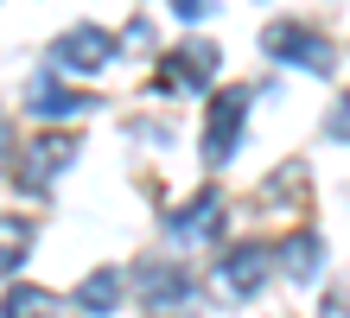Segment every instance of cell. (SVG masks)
Masks as SVG:
<instances>
[{"label": "cell", "instance_id": "cell-12", "mask_svg": "<svg viewBox=\"0 0 350 318\" xmlns=\"http://www.w3.org/2000/svg\"><path fill=\"white\" fill-rule=\"evenodd\" d=\"M0 318H57V293L51 287H7Z\"/></svg>", "mask_w": 350, "mask_h": 318}, {"label": "cell", "instance_id": "cell-5", "mask_svg": "<svg viewBox=\"0 0 350 318\" xmlns=\"http://www.w3.org/2000/svg\"><path fill=\"white\" fill-rule=\"evenodd\" d=\"M267 261H274L267 248H230V254L217 261V287L230 293V300H255V293L267 287V274H274Z\"/></svg>", "mask_w": 350, "mask_h": 318}, {"label": "cell", "instance_id": "cell-11", "mask_svg": "<svg viewBox=\"0 0 350 318\" xmlns=\"http://www.w3.org/2000/svg\"><path fill=\"white\" fill-rule=\"evenodd\" d=\"M115 300H121V267H96V274H83V287H77V312L109 318Z\"/></svg>", "mask_w": 350, "mask_h": 318}, {"label": "cell", "instance_id": "cell-7", "mask_svg": "<svg viewBox=\"0 0 350 318\" xmlns=\"http://www.w3.org/2000/svg\"><path fill=\"white\" fill-rule=\"evenodd\" d=\"M166 236L172 242H217L223 236V198H217V191H198L185 210L166 217Z\"/></svg>", "mask_w": 350, "mask_h": 318}, {"label": "cell", "instance_id": "cell-14", "mask_svg": "<svg viewBox=\"0 0 350 318\" xmlns=\"http://www.w3.org/2000/svg\"><path fill=\"white\" fill-rule=\"evenodd\" d=\"M325 134H332V140H350V96L332 102V115H325Z\"/></svg>", "mask_w": 350, "mask_h": 318}, {"label": "cell", "instance_id": "cell-16", "mask_svg": "<svg viewBox=\"0 0 350 318\" xmlns=\"http://www.w3.org/2000/svg\"><path fill=\"white\" fill-rule=\"evenodd\" d=\"M128 45H153V19H134V26H128Z\"/></svg>", "mask_w": 350, "mask_h": 318}, {"label": "cell", "instance_id": "cell-8", "mask_svg": "<svg viewBox=\"0 0 350 318\" xmlns=\"http://www.w3.org/2000/svg\"><path fill=\"white\" fill-rule=\"evenodd\" d=\"M26 109H32L38 121H77L83 109H96V96H83V90H64V83H57V70H45V77H32Z\"/></svg>", "mask_w": 350, "mask_h": 318}, {"label": "cell", "instance_id": "cell-3", "mask_svg": "<svg viewBox=\"0 0 350 318\" xmlns=\"http://www.w3.org/2000/svg\"><path fill=\"white\" fill-rule=\"evenodd\" d=\"M249 96L255 90H223L211 102V121H204V159L211 165H230L236 140H242V121H249Z\"/></svg>", "mask_w": 350, "mask_h": 318}, {"label": "cell", "instance_id": "cell-1", "mask_svg": "<svg viewBox=\"0 0 350 318\" xmlns=\"http://www.w3.org/2000/svg\"><path fill=\"white\" fill-rule=\"evenodd\" d=\"M261 51H267V57H280V64H293V70H312V77H332V70H338L332 38L306 32L299 19H274V26L261 32Z\"/></svg>", "mask_w": 350, "mask_h": 318}, {"label": "cell", "instance_id": "cell-10", "mask_svg": "<svg viewBox=\"0 0 350 318\" xmlns=\"http://www.w3.org/2000/svg\"><path fill=\"white\" fill-rule=\"evenodd\" d=\"M280 274H286V280H319V274H325V242L319 236H306V229H299V236H286L280 242Z\"/></svg>", "mask_w": 350, "mask_h": 318}, {"label": "cell", "instance_id": "cell-15", "mask_svg": "<svg viewBox=\"0 0 350 318\" xmlns=\"http://www.w3.org/2000/svg\"><path fill=\"white\" fill-rule=\"evenodd\" d=\"M172 13H178V19H211V13H217V0H178Z\"/></svg>", "mask_w": 350, "mask_h": 318}, {"label": "cell", "instance_id": "cell-6", "mask_svg": "<svg viewBox=\"0 0 350 318\" xmlns=\"http://www.w3.org/2000/svg\"><path fill=\"white\" fill-rule=\"evenodd\" d=\"M134 287H140V300H147V312H178L191 300V274L172 267V261H147L134 274Z\"/></svg>", "mask_w": 350, "mask_h": 318}, {"label": "cell", "instance_id": "cell-9", "mask_svg": "<svg viewBox=\"0 0 350 318\" xmlns=\"http://www.w3.org/2000/svg\"><path fill=\"white\" fill-rule=\"evenodd\" d=\"M70 159H77V140H70V134H45V140H32V146H26V165H19V185H26V191H45Z\"/></svg>", "mask_w": 350, "mask_h": 318}, {"label": "cell", "instance_id": "cell-2", "mask_svg": "<svg viewBox=\"0 0 350 318\" xmlns=\"http://www.w3.org/2000/svg\"><path fill=\"white\" fill-rule=\"evenodd\" d=\"M115 51H121V45H115V32H102V26H70V32H57V38H51V70L96 77Z\"/></svg>", "mask_w": 350, "mask_h": 318}, {"label": "cell", "instance_id": "cell-13", "mask_svg": "<svg viewBox=\"0 0 350 318\" xmlns=\"http://www.w3.org/2000/svg\"><path fill=\"white\" fill-rule=\"evenodd\" d=\"M32 254V223L26 217H0V274H13Z\"/></svg>", "mask_w": 350, "mask_h": 318}, {"label": "cell", "instance_id": "cell-17", "mask_svg": "<svg viewBox=\"0 0 350 318\" xmlns=\"http://www.w3.org/2000/svg\"><path fill=\"white\" fill-rule=\"evenodd\" d=\"M7 153H13V127L0 121V165H7Z\"/></svg>", "mask_w": 350, "mask_h": 318}, {"label": "cell", "instance_id": "cell-4", "mask_svg": "<svg viewBox=\"0 0 350 318\" xmlns=\"http://www.w3.org/2000/svg\"><path fill=\"white\" fill-rule=\"evenodd\" d=\"M223 51L211 45V38H191V45H178L166 64H159V90H204V83L217 77Z\"/></svg>", "mask_w": 350, "mask_h": 318}]
</instances>
